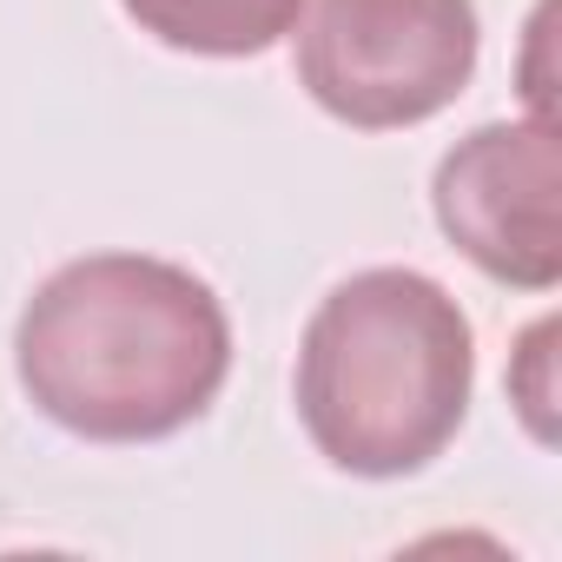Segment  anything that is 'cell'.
I'll return each mask as SVG.
<instances>
[{"label":"cell","mask_w":562,"mask_h":562,"mask_svg":"<svg viewBox=\"0 0 562 562\" xmlns=\"http://www.w3.org/2000/svg\"><path fill=\"white\" fill-rule=\"evenodd\" d=\"M14 378L67 437L159 443L218 404L232 378V318L192 265L87 251L21 305Z\"/></svg>","instance_id":"6da1fadb"},{"label":"cell","mask_w":562,"mask_h":562,"mask_svg":"<svg viewBox=\"0 0 562 562\" xmlns=\"http://www.w3.org/2000/svg\"><path fill=\"white\" fill-rule=\"evenodd\" d=\"M476 391V338L463 305L411 265H371L331 285L299 338V424L312 450L358 476L397 483L430 470Z\"/></svg>","instance_id":"7a4b0ae2"},{"label":"cell","mask_w":562,"mask_h":562,"mask_svg":"<svg viewBox=\"0 0 562 562\" xmlns=\"http://www.w3.org/2000/svg\"><path fill=\"white\" fill-rule=\"evenodd\" d=\"M299 87L358 133H404L457 106L476 80L483 21L476 0H305Z\"/></svg>","instance_id":"3957f363"},{"label":"cell","mask_w":562,"mask_h":562,"mask_svg":"<svg viewBox=\"0 0 562 562\" xmlns=\"http://www.w3.org/2000/svg\"><path fill=\"white\" fill-rule=\"evenodd\" d=\"M562 159L549 120H490L463 133L430 172L437 232L496 285L555 292L562 278Z\"/></svg>","instance_id":"277c9868"},{"label":"cell","mask_w":562,"mask_h":562,"mask_svg":"<svg viewBox=\"0 0 562 562\" xmlns=\"http://www.w3.org/2000/svg\"><path fill=\"white\" fill-rule=\"evenodd\" d=\"M126 21L192 60H258L292 34L305 0H120Z\"/></svg>","instance_id":"5b68a950"},{"label":"cell","mask_w":562,"mask_h":562,"mask_svg":"<svg viewBox=\"0 0 562 562\" xmlns=\"http://www.w3.org/2000/svg\"><path fill=\"white\" fill-rule=\"evenodd\" d=\"M509 404L536 443H555V318H536L509 358Z\"/></svg>","instance_id":"8992f818"}]
</instances>
